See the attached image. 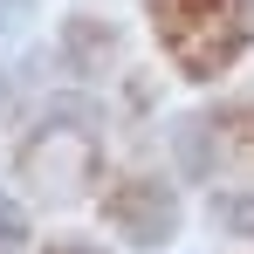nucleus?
<instances>
[{
  "instance_id": "nucleus-1",
  "label": "nucleus",
  "mask_w": 254,
  "mask_h": 254,
  "mask_svg": "<svg viewBox=\"0 0 254 254\" xmlns=\"http://www.w3.org/2000/svg\"><path fill=\"white\" fill-rule=\"evenodd\" d=\"M165 62L192 83L227 76L254 42V0H144Z\"/></svg>"
},
{
  "instance_id": "nucleus-2",
  "label": "nucleus",
  "mask_w": 254,
  "mask_h": 254,
  "mask_svg": "<svg viewBox=\"0 0 254 254\" xmlns=\"http://www.w3.org/2000/svg\"><path fill=\"white\" fill-rule=\"evenodd\" d=\"M14 179L35 206H69L83 199L89 179H96V130L83 117H48L42 130H28L21 158H14Z\"/></svg>"
},
{
  "instance_id": "nucleus-3",
  "label": "nucleus",
  "mask_w": 254,
  "mask_h": 254,
  "mask_svg": "<svg viewBox=\"0 0 254 254\" xmlns=\"http://www.w3.org/2000/svg\"><path fill=\"white\" fill-rule=\"evenodd\" d=\"M192 165L206 179H220L227 192L254 199V103L213 110L206 124H192Z\"/></svg>"
},
{
  "instance_id": "nucleus-4",
  "label": "nucleus",
  "mask_w": 254,
  "mask_h": 254,
  "mask_svg": "<svg viewBox=\"0 0 254 254\" xmlns=\"http://www.w3.org/2000/svg\"><path fill=\"white\" fill-rule=\"evenodd\" d=\"M103 220L124 234L130 248H165L172 227H179V199H172L165 179H151V172H130L117 179L110 192H103Z\"/></svg>"
},
{
  "instance_id": "nucleus-5",
  "label": "nucleus",
  "mask_w": 254,
  "mask_h": 254,
  "mask_svg": "<svg viewBox=\"0 0 254 254\" xmlns=\"http://www.w3.org/2000/svg\"><path fill=\"white\" fill-rule=\"evenodd\" d=\"M42 254H103L96 241H42Z\"/></svg>"
}]
</instances>
